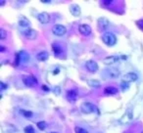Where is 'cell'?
<instances>
[{"instance_id": "obj_1", "label": "cell", "mask_w": 143, "mask_h": 133, "mask_svg": "<svg viewBox=\"0 0 143 133\" xmlns=\"http://www.w3.org/2000/svg\"><path fill=\"white\" fill-rule=\"evenodd\" d=\"M81 110L83 114H93V113L99 114L98 108L90 102H84L81 106Z\"/></svg>"}, {"instance_id": "obj_2", "label": "cell", "mask_w": 143, "mask_h": 133, "mask_svg": "<svg viewBox=\"0 0 143 133\" xmlns=\"http://www.w3.org/2000/svg\"><path fill=\"white\" fill-rule=\"evenodd\" d=\"M102 40L107 46H114L117 43V37L112 32H105L102 35Z\"/></svg>"}, {"instance_id": "obj_3", "label": "cell", "mask_w": 143, "mask_h": 133, "mask_svg": "<svg viewBox=\"0 0 143 133\" xmlns=\"http://www.w3.org/2000/svg\"><path fill=\"white\" fill-rule=\"evenodd\" d=\"M67 28L63 25H55L52 27V33L56 36H63L66 34Z\"/></svg>"}, {"instance_id": "obj_4", "label": "cell", "mask_w": 143, "mask_h": 133, "mask_svg": "<svg viewBox=\"0 0 143 133\" xmlns=\"http://www.w3.org/2000/svg\"><path fill=\"white\" fill-rule=\"evenodd\" d=\"M23 82L27 87H32L37 83V80L32 75H25L23 76Z\"/></svg>"}, {"instance_id": "obj_5", "label": "cell", "mask_w": 143, "mask_h": 133, "mask_svg": "<svg viewBox=\"0 0 143 133\" xmlns=\"http://www.w3.org/2000/svg\"><path fill=\"white\" fill-rule=\"evenodd\" d=\"M29 59V55L27 54V51H21L17 54V63H16V66H19V63L20 62H24L27 63Z\"/></svg>"}, {"instance_id": "obj_6", "label": "cell", "mask_w": 143, "mask_h": 133, "mask_svg": "<svg viewBox=\"0 0 143 133\" xmlns=\"http://www.w3.org/2000/svg\"><path fill=\"white\" fill-rule=\"evenodd\" d=\"M85 67H86L87 71L92 72V73L96 72L99 69L98 64L95 62V61H92V60H89V61H87V62L85 63Z\"/></svg>"}, {"instance_id": "obj_7", "label": "cell", "mask_w": 143, "mask_h": 133, "mask_svg": "<svg viewBox=\"0 0 143 133\" xmlns=\"http://www.w3.org/2000/svg\"><path fill=\"white\" fill-rule=\"evenodd\" d=\"M137 79H138V75L135 72H128V73H125L123 76V81L127 82V83L132 82V81H136Z\"/></svg>"}, {"instance_id": "obj_8", "label": "cell", "mask_w": 143, "mask_h": 133, "mask_svg": "<svg viewBox=\"0 0 143 133\" xmlns=\"http://www.w3.org/2000/svg\"><path fill=\"white\" fill-rule=\"evenodd\" d=\"M50 14H48V13H46V12H42V13H40L38 16H37V20L41 23V24H48L49 22H50Z\"/></svg>"}, {"instance_id": "obj_9", "label": "cell", "mask_w": 143, "mask_h": 133, "mask_svg": "<svg viewBox=\"0 0 143 133\" xmlns=\"http://www.w3.org/2000/svg\"><path fill=\"white\" fill-rule=\"evenodd\" d=\"M79 30H80V32H81L82 35H89L90 33H91V31H92V29H91V27L88 26V25H85V24H83V25H81L80 27H79Z\"/></svg>"}, {"instance_id": "obj_10", "label": "cell", "mask_w": 143, "mask_h": 133, "mask_svg": "<svg viewBox=\"0 0 143 133\" xmlns=\"http://www.w3.org/2000/svg\"><path fill=\"white\" fill-rule=\"evenodd\" d=\"M24 35L26 36L27 39H29V40H33V39H35L36 36H37V32L34 29H32V28H27V29H26L24 31Z\"/></svg>"}, {"instance_id": "obj_11", "label": "cell", "mask_w": 143, "mask_h": 133, "mask_svg": "<svg viewBox=\"0 0 143 133\" xmlns=\"http://www.w3.org/2000/svg\"><path fill=\"white\" fill-rule=\"evenodd\" d=\"M121 59V57H118V56H109V57H106L104 60H103V63L107 66H110V65H114L115 63H117L119 60Z\"/></svg>"}, {"instance_id": "obj_12", "label": "cell", "mask_w": 143, "mask_h": 133, "mask_svg": "<svg viewBox=\"0 0 143 133\" xmlns=\"http://www.w3.org/2000/svg\"><path fill=\"white\" fill-rule=\"evenodd\" d=\"M70 12H71V14L73 16H75V17H79V16H81V7L79 6V5H77V4H73L70 6Z\"/></svg>"}, {"instance_id": "obj_13", "label": "cell", "mask_w": 143, "mask_h": 133, "mask_svg": "<svg viewBox=\"0 0 143 133\" xmlns=\"http://www.w3.org/2000/svg\"><path fill=\"white\" fill-rule=\"evenodd\" d=\"M98 26L101 29H106V28L110 26V22L108 21V19L104 18V17L99 18L98 19Z\"/></svg>"}, {"instance_id": "obj_14", "label": "cell", "mask_w": 143, "mask_h": 133, "mask_svg": "<svg viewBox=\"0 0 143 133\" xmlns=\"http://www.w3.org/2000/svg\"><path fill=\"white\" fill-rule=\"evenodd\" d=\"M78 98V92L77 90L73 89V90H69L67 92V99L70 101V102H75Z\"/></svg>"}, {"instance_id": "obj_15", "label": "cell", "mask_w": 143, "mask_h": 133, "mask_svg": "<svg viewBox=\"0 0 143 133\" xmlns=\"http://www.w3.org/2000/svg\"><path fill=\"white\" fill-rule=\"evenodd\" d=\"M48 58H49V54H48V52H46V51H41V52H39V53L36 55V59L38 61H40V62H44Z\"/></svg>"}, {"instance_id": "obj_16", "label": "cell", "mask_w": 143, "mask_h": 133, "mask_svg": "<svg viewBox=\"0 0 143 133\" xmlns=\"http://www.w3.org/2000/svg\"><path fill=\"white\" fill-rule=\"evenodd\" d=\"M104 93L106 95H114L118 93V88L114 87V86H108L104 89Z\"/></svg>"}, {"instance_id": "obj_17", "label": "cell", "mask_w": 143, "mask_h": 133, "mask_svg": "<svg viewBox=\"0 0 143 133\" xmlns=\"http://www.w3.org/2000/svg\"><path fill=\"white\" fill-rule=\"evenodd\" d=\"M19 26L21 27H28L30 26V22L27 18H21L19 20Z\"/></svg>"}, {"instance_id": "obj_18", "label": "cell", "mask_w": 143, "mask_h": 133, "mask_svg": "<svg viewBox=\"0 0 143 133\" xmlns=\"http://www.w3.org/2000/svg\"><path fill=\"white\" fill-rule=\"evenodd\" d=\"M52 48H53V51L55 55H60L63 52V48L59 44H57V43L52 45Z\"/></svg>"}, {"instance_id": "obj_19", "label": "cell", "mask_w": 143, "mask_h": 133, "mask_svg": "<svg viewBox=\"0 0 143 133\" xmlns=\"http://www.w3.org/2000/svg\"><path fill=\"white\" fill-rule=\"evenodd\" d=\"M87 83H88V85L90 87H93V88H96V87L100 86V82L97 79H89L87 81Z\"/></svg>"}, {"instance_id": "obj_20", "label": "cell", "mask_w": 143, "mask_h": 133, "mask_svg": "<svg viewBox=\"0 0 143 133\" xmlns=\"http://www.w3.org/2000/svg\"><path fill=\"white\" fill-rule=\"evenodd\" d=\"M75 131H76V133H88L86 129H84L82 127H79V126L75 128Z\"/></svg>"}, {"instance_id": "obj_21", "label": "cell", "mask_w": 143, "mask_h": 133, "mask_svg": "<svg viewBox=\"0 0 143 133\" xmlns=\"http://www.w3.org/2000/svg\"><path fill=\"white\" fill-rule=\"evenodd\" d=\"M21 113H22V115H24L25 116H27V117L32 116V115H33L32 112H30V111H25V110H22Z\"/></svg>"}, {"instance_id": "obj_22", "label": "cell", "mask_w": 143, "mask_h": 133, "mask_svg": "<svg viewBox=\"0 0 143 133\" xmlns=\"http://www.w3.org/2000/svg\"><path fill=\"white\" fill-rule=\"evenodd\" d=\"M37 127H38L40 130H44L45 128H46V122H45V121H39V122L37 123Z\"/></svg>"}, {"instance_id": "obj_23", "label": "cell", "mask_w": 143, "mask_h": 133, "mask_svg": "<svg viewBox=\"0 0 143 133\" xmlns=\"http://www.w3.org/2000/svg\"><path fill=\"white\" fill-rule=\"evenodd\" d=\"M6 36H7V31L5 29L1 28L0 29V39H5Z\"/></svg>"}, {"instance_id": "obj_24", "label": "cell", "mask_w": 143, "mask_h": 133, "mask_svg": "<svg viewBox=\"0 0 143 133\" xmlns=\"http://www.w3.org/2000/svg\"><path fill=\"white\" fill-rule=\"evenodd\" d=\"M25 133H34V128L31 125H28L25 128Z\"/></svg>"}, {"instance_id": "obj_25", "label": "cell", "mask_w": 143, "mask_h": 133, "mask_svg": "<svg viewBox=\"0 0 143 133\" xmlns=\"http://www.w3.org/2000/svg\"><path fill=\"white\" fill-rule=\"evenodd\" d=\"M137 25H138L139 28H140V29L143 31V20H139V21H137Z\"/></svg>"}, {"instance_id": "obj_26", "label": "cell", "mask_w": 143, "mask_h": 133, "mask_svg": "<svg viewBox=\"0 0 143 133\" xmlns=\"http://www.w3.org/2000/svg\"><path fill=\"white\" fill-rule=\"evenodd\" d=\"M113 2L114 1H112V0H104V1H102V4H104V5H111Z\"/></svg>"}, {"instance_id": "obj_27", "label": "cell", "mask_w": 143, "mask_h": 133, "mask_svg": "<svg viewBox=\"0 0 143 133\" xmlns=\"http://www.w3.org/2000/svg\"><path fill=\"white\" fill-rule=\"evenodd\" d=\"M121 86L123 87V89H124V90H125V89H126V88H128V84H127V82H125V81H123V82H122Z\"/></svg>"}, {"instance_id": "obj_28", "label": "cell", "mask_w": 143, "mask_h": 133, "mask_svg": "<svg viewBox=\"0 0 143 133\" xmlns=\"http://www.w3.org/2000/svg\"><path fill=\"white\" fill-rule=\"evenodd\" d=\"M0 85H1V90H5L8 87V85H6L4 82H0Z\"/></svg>"}, {"instance_id": "obj_29", "label": "cell", "mask_w": 143, "mask_h": 133, "mask_svg": "<svg viewBox=\"0 0 143 133\" xmlns=\"http://www.w3.org/2000/svg\"><path fill=\"white\" fill-rule=\"evenodd\" d=\"M42 89H43L44 91H47V92H49V91H50L49 87H48V86H46V85H42Z\"/></svg>"}, {"instance_id": "obj_30", "label": "cell", "mask_w": 143, "mask_h": 133, "mask_svg": "<svg viewBox=\"0 0 143 133\" xmlns=\"http://www.w3.org/2000/svg\"><path fill=\"white\" fill-rule=\"evenodd\" d=\"M40 2H42V3H50L51 0H41Z\"/></svg>"}, {"instance_id": "obj_31", "label": "cell", "mask_w": 143, "mask_h": 133, "mask_svg": "<svg viewBox=\"0 0 143 133\" xmlns=\"http://www.w3.org/2000/svg\"><path fill=\"white\" fill-rule=\"evenodd\" d=\"M0 51H1V52H4V51H5V47H4V46H0Z\"/></svg>"}, {"instance_id": "obj_32", "label": "cell", "mask_w": 143, "mask_h": 133, "mask_svg": "<svg viewBox=\"0 0 143 133\" xmlns=\"http://www.w3.org/2000/svg\"><path fill=\"white\" fill-rule=\"evenodd\" d=\"M53 73H54V74H58V73H59V69H57L56 71H54Z\"/></svg>"}, {"instance_id": "obj_33", "label": "cell", "mask_w": 143, "mask_h": 133, "mask_svg": "<svg viewBox=\"0 0 143 133\" xmlns=\"http://www.w3.org/2000/svg\"><path fill=\"white\" fill-rule=\"evenodd\" d=\"M0 2H1V3H0V5H1V6H3V5L5 4V1H4V0H1Z\"/></svg>"}, {"instance_id": "obj_34", "label": "cell", "mask_w": 143, "mask_h": 133, "mask_svg": "<svg viewBox=\"0 0 143 133\" xmlns=\"http://www.w3.org/2000/svg\"><path fill=\"white\" fill-rule=\"evenodd\" d=\"M51 133H57V132H51Z\"/></svg>"}, {"instance_id": "obj_35", "label": "cell", "mask_w": 143, "mask_h": 133, "mask_svg": "<svg viewBox=\"0 0 143 133\" xmlns=\"http://www.w3.org/2000/svg\"><path fill=\"white\" fill-rule=\"evenodd\" d=\"M142 133H143V131H142Z\"/></svg>"}]
</instances>
